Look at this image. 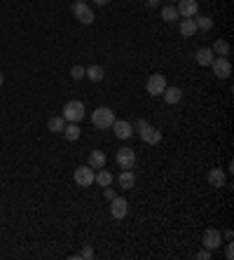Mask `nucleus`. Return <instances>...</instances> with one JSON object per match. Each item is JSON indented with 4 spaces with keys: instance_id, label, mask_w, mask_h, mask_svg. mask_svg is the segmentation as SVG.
I'll list each match as a JSON object with an SVG mask.
<instances>
[{
    "instance_id": "nucleus-2",
    "label": "nucleus",
    "mask_w": 234,
    "mask_h": 260,
    "mask_svg": "<svg viewBox=\"0 0 234 260\" xmlns=\"http://www.w3.org/2000/svg\"><path fill=\"white\" fill-rule=\"evenodd\" d=\"M61 113H64L61 117H64L66 122H75V124H78L80 120H84V113H87V110H84V104H82V101H68Z\"/></svg>"
},
{
    "instance_id": "nucleus-27",
    "label": "nucleus",
    "mask_w": 234,
    "mask_h": 260,
    "mask_svg": "<svg viewBox=\"0 0 234 260\" xmlns=\"http://www.w3.org/2000/svg\"><path fill=\"white\" fill-rule=\"evenodd\" d=\"M103 197L108 199V202H110V199H115V197H117V192L113 190V188H110V185H108V188H103Z\"/></svg>"
},
{
    "instance_id": "nucleus-11",
    "label": "nucleus",
    "mask_w": 234,
    "mask_h": 260,
    "mask_svg": "<svg viewBox=\"0 0 234 260\" xmlns=\"http://www.w3.org/2000/svg\"><path fill=\"white\" fill-rule=\"evenodd\" d=\"M204 248H208V251H216V248H220L222 246V232L220 230H216V227H208L206 232H204Z\"/></svg>"
},
{
    "instance_id": "nucleus-21",
    "label": "nucleus",
    "mask_w": 234,
    "mask_h": 260,
    "mask_svg": "<svg viewBox=\"0 0 234 260\" xmlns=\"http://www.w3.org/2000/svg\"><path fill=\"white\" fill-rule=\"evenodd\" d=\"M178 31H181V35L183 38H192L197 33V24H195V19H183L181 21V26H178Z\"/></svg>"
},
{
    "instance_id": "nucleus-30",
    "label": "nucleus",
    "mask_w": 234,
    "mask_h": 260,
    "mask_svg": "<svg viewBox=\"0 0 234 260\" xmlns=\"http://www.w3.org/2000/svg\"><path fill=\"white\" fill-rule=\"evenodd\" d=\"M225 258H227V260H232V258H234V248H232V242H230V244H227V246H225Z\"/></svg>"
},
{
    "instance_id": "nucleus-13",
    "label": "nucleus",
    "mask_w": 234,
    "mask_h": 260,
    "mask_svg": "<svg viewBox=\"0 0 234 260\" xmlns=\"http://www.w3.org/2000/svg\"><path fill=\"white\" fill-rule=\"evenodd\" d=\"M162 96H164V101L169 105H176V104H181L183 101V91L178 89V87H164V91H162Z\"/></svg>"
},
{
    "instance_id": "nucleus-15",
    "label": "nucleus",
    "mask_w": 234,
    "mask_h": 260,
    "mask_svg": "<svg viewBox=\"0 0 234 260\" xmlns=\"http://www.w3.org/2000/svg\"><path fill=\"white\" fill-rule=\"evenodd\" d=\"M84 78H89L91 82H101V80L105 78V70H103V66H99V64H91L84 68Z\"/></svg>"
},
{
    "instance_id": "nucleus-32",
    "label": "nucleus",
    "mask_w": 234,
    "mask_h": 260,
    "mask_svg": "<svg viewBox=\"0 0 234 260\" xmlns=\"http://www.w3.org/2000/svg\"><path fill=\"white\" fill-rule=\"evenodd\" d=\"M159 2H162V0H145L148 7H159Z\"/></svg>"
},
{
    "instance_id": "nucleus-25",
    "label": "nucleus",
    "mask_w": 234,
    "mask_h": 260,
    "mask_svg": "<svg viewBox=\"0 0 234 260\" xmlns=\"http://www.w3.org/2000/svg\"><path fill=\"white\" fill-rule=\"evenodd\" d=\"M64 127H66V120L61 115H59V117H50V120H47V129L52 131V134H61V131H64Z\"/></svg>"
},
{
    "instance_id": "nucleus-23",
    "label": "nucleus",
    "mask_w": 234,
    "mask_h": 260,
    "mask_svg": "<svg viewBox=\"0 0 234 260\" xmlns=\"http://www.w3.org/2000/svg\"><path fill=\"white\" fill-rule=\"evenodd\" d=\"M162 19H164L167 24H173V21H178L181 17H178V10H176L173 5H164V7H162Z\"/></svg>"
},
{
    "instance_id": "nucleus-12",
    "label": "nucleus",
    "mask_w": 234,
    "mask_h": 260,
    "mask_svg": "<svg viewBox=\"0 0 234 260\" xmlns=\"http://www.w3.org/2000/svg\"><path fill=\"white\" fill-rule=\"evenodd\" d=\"M176 10H178V17H183V19H192V17L199 12V5H197V0H178Z\"/></svg>"
},
{
    "instance_id": "nucleus-3",
    "label": "nucleus",
    "mask_w": 234,
    "mask_h": 260,
    "mask_svg": "<svg viewBox=\"0 0 234 260\" xmlns=\"http://www.w3.org/2000/svg\"><path fill=\"white\" fill-rule=\"evenodd\" d=\"M73 14H75V19H78L80 24H84V26L94 24V19H96V17H94V10H91L84 0H75V2H73Z\"/></svg>"
},
{
    "instance_id": "nucleus-10",
    "label": "nucleus",
    "mask_w": 234,
    "mask_h": 260,
    "mask_svg": "<svg viewBox=\"0 0 234 260\" xmlns=\"http://www.w3.org/2000/svg\"><path fill=\"white\" fill-rule=\"evenodd\" d=\"M138 134H141V141L148 143V145H157L159 141H162V131L157 129V127H152V124H148V122L138 129Z\"/></svg>"
},
{
    "instance_id": "nucleus-18",
    "label": "nucleus",
    "mask_w": 234,
    "mask_h": 260,
    "mask_svg": "<svg viewBox=\"0 0 234 260\" xmlns=\"http://www.w3.org/2000/svg\"><path fill=\"white\" fill-rule=\"evenodd\" d=\"M211 52L216 54V56H230V52H232V47H230V42L227 40L218 38L213 45H211Z\"/></svg>"
},
{
    "instance_id": "nucleus-28",
    "label": "nucleus",
    "mask_w": 234,
    "mask_h": 260,
    "mask_svg": "<svg viewBox=\"0 0 234 260\" xmlns=\"http://www.w3.org/2000/svg\"><path fill=\"white\" fill-rule=\"evenodd\" d=\"M80 258H94V248L84 246V248H82V253H80Z\"/></svg>"
},
{
    "instance_id": "nucleus-24",
    "label": "nucleus",
    "mask_w": 234,
    "mask_h": 260,
    "mask_svg": "<svg viewBox=\"0 0 234 260\" xmlns=\"http://www.w3.org/2000/svg\"><path fill=\"white\" fill-rule=\"evenodd\" d=\"M195 24H197V31H211L213 28V19L206 17V14H195Z\"/></svg>"
},
{
    "instance_id": "nucleus-20",
    "label": "nucleus",
    "mask_w": 234,
    "mask_h": 260,
    "mask_svg": "<svg viewBox=\"0 0 234 260\" xmlns=\"http://www.w3.org/2000/svg\"><path fill=\"white\" fill-rule=\"evenodd\" d=\"M117 181H119V185H122L124 190H129V188L136 185V173H134L131 169H122V173H119V178H117Z\"/></svg>"
},
{
    "instance_id": "nucleus-5",
    "label": "nucleus",
    "mask_w": 234,
    "mask_h": 260,
    "mask_svg": "<svg viewBox=\"0 0 234 260\" xmlns=\"http://www.w3.org/2000/svg\"><path fill=\"white\" fill-rule=\"evenodd\" d=\"M211 68H213V75L218 80H227L232 75V64H230L227 56H216V59L211 61Z\"/></svg>"
},
{
    "instance_id": "nucleus-22",
    "label": "nucleus",
    "mask_w": 234,
    "mask_h": 260,
    "mask_svg": "<svg viewBox=\"0 0 234 260\" xmlns=\"http://www.w3.org/2000/svg\"><path fill=\"white\" fill-rule=\"evenodd\" d=\"M208 183L213 188H225V171L222 169H211L208 171Z\"/></svg>"
},
{
    "instance_id": "nucleus-1",
    "label": "nucleus",
    "mask_w": 234,
    "mask_h": 260,
    "mask_svg": "<svg viewBox=\"0 0 234 260\" xmlns=\"http://www.w3.org/2000/svg\"><path fill=\"white\" fill-rule=\"evenodd\" d=\"M113 122H115V113H113L108 105H101V108H96V110L91 113V124H94L96 129H110Z\"/></svg>"
},
{
    "instance_id": "nucleus-14",
    "label": "nucleus",
    "mask_w": 234,
    "mask_h": 260,
    "mask_svg": "<svg viewBox=\"0 0 234 260\" xmlns=\"http://www.w3.org/2000/svg\"><path fill=\"white\" fill-rule=\"evenodd\" d=\"M105 164H108V157H105L103 150H91L89 153V167L94 171L96 169H103Z\"/></svg>"
},
{
    "instance_id": "nucleus-7",
    "label": "nucleus",
    "mask_w": 234,
    "mask_h": 260,
    "mask_svg": "<svg viewBox=\"0 0 234 260\" xmlns=\"http://www.w3.org/2000/svg\"><path fill=\"white\" fill-rule=\"evenodd\" d=\"M110 216H113L115 221L127 218V216H129V202H127L124 197H115V199H110Z\"/></svg>"
},
{
    "instance_id": "nucleus-31",
    "label": "nucleus",
    "mask_w": 234,
    "mask_h": 260,
    "mask_svg": "<svg viewBox=\"0 0 234 260\" xmlns=\"http://www.w3.org/2000/svg\"><path fill=\"white\" fill-rule=\"evenodd\" d=\"M222 239H225V242H232V239H234V232H232V230H227V232L222 234Z\"/></svg>"
},
{
    "instance_id": "nucleus-6",
    "label": "nucleus",
    "mask_w": 234,
    "mask_h": 260,
    "mask_svg": "<svg viewBox=\"0 0 234 260\" xmlns=\"http://www.w3.org/2000/svg\"><path fill=\"white\" fill-rule=\"evenodd\" d=\"M94 173H96V171L91 169L89 164H82V167H78V169H75V173H73V181L78 183L80 188H89L91 183H94Z\"/></svg>"
},
{
    "instance_id": "nucleus-19",
    "label": "nucleus",
    "mask_w": 234,
    "mask_h": 260,
    "mask_svg": "<svg viewBox=\"0 0 234 260\" xmlns=\"http://www.w3.org/2000/svg\"><path fill=\"white\" fill-rule=\"evenodd\" d=\"M216 59V54L211 52V47H201V50H197V56L195 61L199 66H211V61Z\"/></svg>"
},
{
    "instance_id": "nucleus-34",
    "label": "nucleus",
    "mask_w": 234,
    "mask_h": 260,
    "mask_svg": "<svg viewBox=\"0 0 234 260\" xmlns=\"http://www.w3.org/2000/svg\"><path fill=\"white\" fill-rule=\"evenodd\" d=\"M2 82H5V75H2V73H0V85H2Z\"/></svg>"
},
{
    "instance_id": "nucleus-4",
    "label": "nucleus",
    "mask_w": 234,
    "mask_h": 260,
    "mask_svg": "<svg viewBox=\"0 0 234 260\" xmlns=\"http://www.w3.org/2000/svg\"><path fill=\"white\" fill-rule=\"evenodd\" d=\"M115 162L119 169H134L136 167V153H134V148H119L115 153Z\"/></svg>"
},
{
    "instance_id": "nucleus-26",
    "label": "nucleus",
    "mask_w": 234,
    "mask_h": 260,
    "mask_svg": "<svg viewBox=\"0 0 234 260\" xmlns=\"http://www.w3.org/2000/svg\"><path fill=\"white\" fill-rule=\"evenodd\" d=\"M70 78H73V80H82V78H84V66H73V68H70Z\"/></svg>"
},
{
    "instance_id": "nucleus-9",
    "label": "nucleus",
    "mask_w": 234,
    "mask_h": 260,
    "mask_svg": "<svg viewBox=\"0 0 234 260\" xmlns=\"http://www.w3.org/2000/svg\"><path fill=\"white\" fill-rule=\"evenodd\" d=\"M164 87H167V78H164V75H159V73L150 75L148 82H145V91H148L150 96H162Z\"/></svg>"
},
{
    "instance_id": "nucleus-29",
    "label": "nucleus",
    "mask_w": 234,
    "mask_h": 260,
    "mask_svg": "<svg viewBox=\"0 0 234 260\" xmlns=\"http://www.w3.org/2000/svg\"><path fill=\"white\" fill-rule=\"evenodd\" d=\"M197 258L199 260H211V251H208V248H201V251L197 253Z\"/></svg>"
},
{
    "instance_id": "nucleus-17",
    "label": "nucleus",
    "mask_w": 234,
    "mask_h": 260,
    "mask_svg": "<svg viewBox=\"0 0 234 260\" xmlns=\"http://www.w3.org/2000/svg\"><path fill=\"white\" fill-rule=\"evenodd\" d=\"M113 181H115V176L110 173V171L105 169H96V173H94V183H99L101 188H108V185H113Z\"/></svg>"
},
{
    "instance_id": "nucleus-8",
    "label": "nucleus",
    "mask_w": 234,
    "mask_h": 260,
    "mask_svg": "<svg viewBox=\"0 0 234 260\" xmlns=\"http://www.w3.org/2000/svg\"><path fill=\"white\" fill-rule=\"evenodd\" d=\"M113 134H115L119 141H129L131 136H134V124L131 122H127V120H117L115 117V122H113Z\"/></svg>"
},
{
    "instance_id": "nucleus-16",
    "label": "nucleus",
    "mask_w": 234,
    "mask_h": 260,
    "mask_svg": "<svg viewBox=\"0 0 234 260\" xmlns=\"http://www.w3.org/2000/svg\"><path fill=\"white\" fill-rule=\"evenodd\" d=\"M66 136V141H70V143H75L80 136H82V129H80L75 122H66V127H64V131H61Z\"/></svg>"
},
{
    "instance_id": "nucleus-33",
    "label": "nucleus",
    "mask_w": 234,
    "mask_h": 260,
    "mask_svg": "<svg viewBox=\"0 0 234 260\" xmlns=\"http://www.w3.org/2000/svg\"><path fill=\"white\" fill-rule=\"evenodd\" d=\"M91 2H94V5H101V7H103V5H108L110 0H91Z\"/></svg>"
}]
</instances>
